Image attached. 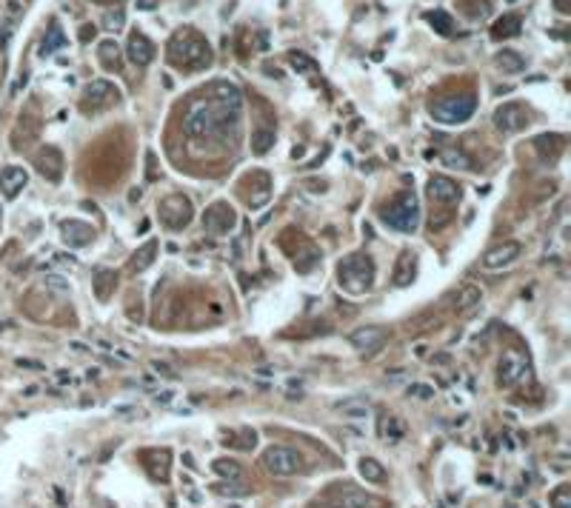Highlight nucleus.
I'll return each mask as SVG.
<instances>
[{
	"label": "nucleus",
	"instance_id": "nucleus-45",
	"mask_svg": "<svg viewBox=\"0 0 571 508\" xmlns=\"http://www.w3.org/2000/svg\"><path fill=\"white\" fill-rule=\"evenodd\" d=\"M409 394H414V397H420V400H429V397H434V388L420 383V385H411V388H409Z\"/></svg>",
	"mask_w": 571,
	"mask_h": 508
},
{
	"label": "nucleus",
	"instance_id": "nucleus-38",
	"mask_svg": "<svg viewBox=\"0 0 571 508\" xmlns=\"http://www.w3.org/2000/svg\"><path fill=\"white\" fill-rule=\"evenodd\" d=\"M426 20H429V23H432V26L437 29V35H443V38H448V35L455 32V29H452V26H455V20L448 17L446 12H440V9L429 12V15H426Z\"/></svg>",
	"mask_w": 571,
	"mask_h": 508
},
{
	"label": "nucleus",
	"instance_id": "nucleus-29",
	"mask_svg": "<svg viewBox=\"0 0 571 508\" xmlns=\"http://www.w3.org/2000/svg\"><path fill=\"white\" fill-rule=\"evenodd\" d=\"M317 263H320V252H317L312 243H303V249L294 252V268H297L300 275H309Z\"/></svg>",
	"mask_w": 571,
	"mask_h": 508
},
{
	"label": "nucleus",
	"instance_id": "nucleus-3",
	"mask_svg": "<svg viewBox=\"0 0 571 508\" xmlns=\"http://www.w3.org/2000/svg\"><path fill=\"white\" fill-rule=\"evenodd\" d=\"M337 280L349 294H363L374 283V260L369 254H349L337 265Z\"/></svg>",
	"mask_w": 571,
	"mask_h": 508
},
{
	"label": "nucleus",
	"instance_id": "nucleus-43",
	"mask_svg": "<svg viewBox=\"0 0 571 508\" xmlns=\"http://www.w3.org/2000/svg\"><path fill=\"white\" fill-rule=\"evenodd\" d=\"M43 286L46 288H54V291H69V283L60 277V275H49V277H43Z\"/></svg>",
	"mask_w": 571,
	"mask_h": 508
},
{
	"label": "nucleus",
	"instance_id": "nucleus-49",
	"mask_svg": "<svg viewBox=\"0 0 571 508\" xmlns=\"http://www.w3.org/2000/svg\"><path fill=\"white\" fill-rule=\"evenodd\" d=\"M92 38H95V26L89 23V26H83V29H80V40H83V43H89Z\"/></svg>",
	"mask_w": 571,
	"mask_h": 508
},
{
	"label": "nucleus",
	"instance_id": "nucleus-30",
	"mask_svg": "<svg viewBox=\"0 0 571 508\" xmlns=\"http://www.w3.org/2000/svg\"><path fill=\"white\" fill-rule=\"evenodd\" d=\"M337 411L346 417V420H366L369 417V411H372V406H369V400H360V397H351V400H343V403H337Z\"/></svg>",
	"mask_w": 571,
	"mask_h": 508
},
{
	"label": "nucleus",
	"instance_id": "nucleus-37",
	"mask_svg": "<svg viewBox=\"0 0 571 508\" xmlns=\"http://www.w3.org/2000/svg\"><path fill=\"white\" fill-rule=\"evenodd\" d=\"M212 468H215V474L223 477V480H240V477H243V468H240V463H237V460H229V457L215 460Z\"/></svg>",
	"mask_w": 571,
	"mask_h": 508
},
{
	"label": "nucleus",
	"instance_id": "nucleus-25",
	"mask_svg": "<svg viewBox=\"0 0 571 508\" xmlns=\"http://www.w3.org/2000/svg\"><path fill=\"white\" fill-rule=\"evenodd\" d=\"M520 15H503L494 26H492V38L494 40H505V38H517L520 35Z\"/></svg>",
	"mask_w": 571,
	"mask_h": 508
},
{
	"label": "nucleus",
	"instance_id": "nucleus-2",
	"mask_svg": "<svg viewBox=\"0 0 571 508\" xmlns=\"http://www.w3.org/2000/svg\"><path fill=\"white\" fill-rule=\"evenodd\" d=\"M169 63L177 69H203L212 63V49L195 29H180L169 40Z\"/></svg>",
	"mask_w": 571,
	"mask_h": 508
},
{
	"label": "nucleus",
	"instance_id": "nucleus-14",
	"mask_svg": "<svg viewBox=\"0 0 571 508\" xmlns=\"http://www.w3.org/2000/svg\"><path fill=\"white\" fill-rule=\"evenodd\" d=\"M520 254H523V246H520L517 240H503V243L492 246V249L483 254V265H486V268H505V265H512Z\"/></svg>",
	"mask_w": 571,
	"mask_h": 508
},
{
	"label": "nucleus",
	"instance_id": "nucleus-48",
	"mask_svg": "<svg viewBox=\"0 0 571 508\" xmlns=\"http://www.w3.org/2000/svg\"><path fill=\"white\" fill-rule=\"evenodd\" d=\"M152 369H155L158 374L169 377V380H174V377H177V371H172V366H169V363H152Z\"/></svg>",
	"mask_w": 571,
	"mask_h": 508
},
{
	"label": "nucleus",
	"instance_id": "nucleus-10",
	"mask_svg": "<svg viewBox=\"0 0 571 508\" xmlns=\"http://www.w3.org/2000/svg\"><path fill=\"white\" fill-rule=\"evenodd\" d=\"M528 371V357L517 348H508L503 354V360H500V371H497V383L503 388H512L523 380V374Z\"/></svg>",
	"mask_w": 571,
	"mask_h": 508
},
{
	"label": "nucleus",
	"instance_id": "nucleus-35",
	"mask_svg": "<svg viewBox=\"0 0 571 508\" xmlns=\"http://www.w3.org/2000/svg\"><path fill=\"white\" fill-rule=\"evenodd\" d=\"M117 286V275L112 272V268H100V272L95 275V294L98 300H109V294L114 291Z\"/></svg>",
	"mask_w": 571,
	"mask_h": 508
},
{
	"label": "nucleus",
	"instance_id": "nucleus-27",
	"mask_svg": "<svg viewBox=\"0 0 571 508\" xmlns=\"http://www.w3.org/2000/svg\"><path fill=\"white\" fill-rule=\"evenodd\" d=\"M340 505L343 508H377V500L360 488H340Z\"/></svg>",
	"mask_w": 571,
	"mask_h": 508
},
{
	"label": "nucleus",
	"instance_id": "nucleus-13",
	"mask_svg": "<svg viewBox=\"0 0 571 508\" xmlns=\"http://www.w3.org/2000/svg\"><path fill=\"white\" fill-rule=\"evenodd\" d=\"M494 126L503 132V134H515L526 126V109L520 103H503L497 111H494Z\"/></svg>",
	"mask_w": 571,
	"mask_h": 508
},
{
	"label": "nucleus",
	"instance_id": "nucleus-19",
	"mask_svg": "<svg viewBox=\"0 0 571 508\" xmlns=\"http://www.w3.org/2000/svg\"><path fill=\"white\" fill-rule=\"evenodd\" d=\"M208 98H215L218 103L234 109V111H243V95H240V88L229 80H218L212 83V88H208Z\"/></svg>",
	"mask_w": 571,
	"mask_h": 508
},
{
	"label": "nucleus",
	"instance_id": "nucleus-11",
	"mask_svg": "<svg viewBox=\"0 0 571 508\" xmlns=\"http://www.w3.org/2000/svg\"><path fill=\"white\" fill-rule=\"evenodd\" d=\"M388 340V328L386 325H360L349 334V343L360 351V354H374L383 343Z\"/></svg>",
	"mask_w": 571,
	"mask_h": 508
},
{
	"label": "nucleus",
	"instance_id": "nucleus-9",
	"mask_svg": "<svg viewBox=\"0 0 571 508\" xmlns=\"http://www.w3.org/2000/svg\"><path fill=\"white\" fill-rule=\"evenodd\" d=\"M237 226V212L229 206V203H215V206H208L206 208V215H203V229L208 234H215V237H223L229 231H234Z\"/></svg>",
	"mask_w": 571,
	"mask_h": 508
},
{
	"label": "nucleus",
	"instance_id": "nucleus-39",
	"mask_svg": "<svg viewBox=\"0 0 571 508\" xmlns=\"http://www.w3.org/2000/svg\"><path fill=\"white\" fill-rule=\"evenodd\" d=\"M289 63H291L297 72H303V75H314V72H317V63L312 61L309 54H303V52H291V54H289Z\"/></svg>",
	"mask_w": 571,
	"mask_h": 508
},
{
	"label": "nucleus",
	"instance_id": "nucleus-12",
	"mask_svg": "<svg viewBox=\"0 0 571 508\" xmlns=\"http://www.w3.org/2000/svg\"><path fill=\"white\" fill-rule=\"evenodd\" d=\"M35 169L49 183H57L60 177H63V155H60L54 146H46L35 155Z\"/></svg>",
	"mask_w": 571,
	"mask_h": 508
},
{
	"label": "nucleus",
	"instance_id": "nucleus-4",
	"mask_svg": "<svg viewBox=\"0 0 571 508\" xmlns=\"http://www.w3.org/2000/svg\"><path fill=\"white\" fill-rule=\"evenodd\" d=\"M380 220L388 229L411 234L417 229V223H420V206H417L414 192H400L397 197H392V203H386L380 208Z\"/></svg>",
	"mask_w": 571,
	"mask_h": 508
},
{
	"label": "nucleus",
	"instance_id": "nucleus-46",
	"mask_svg": "<svg viewBox=\"0 0 571 508\" xmlns=\"http://www.w3.org/2000/svg\"><path fill=\"white\" fill-rule=\"evenodd\" d=\"M146 163H149V166H146V177H149V180H158V157L149 152V155H146Z\"/></svg>",
	"mask_w": 571,
	"mask_h": 508
},
{
	"label": "nucleus",
	"instance_id": "nucleus-36",
	"mask_svg": "<svg viewBox=\"0 0 571 508\" xmlns=\"http://www.w3.org/2000/svg\"><path fill=\"white\" fill-rule=\"evenodd\" d=\"M272 146H275V129H257V132L252 134V155L263 157Z\"/></svg>",
	"mask_w": 571,
	"mask_h": 508
},
{
	"label": "nucleus",
	"instance_id": "nucleus-17",
	"mask_svg": "<svg viewBox=\"0 0 571 508\" xmlns=\"http://www.w3.org/2000/svg\"><path fill=\"white\" fill-rule=\"evenodd\" d=\"M429 197L434 203H455L460 200V186L446 174H434L429 180Z\"/></svg>",
	"mask_w": 571,
	"mask_h": 508
},
{
	"label": "nucleus",
	"instance_id": "nucleus-23",
	"mask_svg": "<svg viewBox=\"0 0 571 508\" xmlns=\"http://www.w3.org/2000/svg\"><path fill=\"white\" fill-rule=\"evenodd\" d=\"M494 66H497L503 75H520V72L526 69V61H523V54H517V52H512V49H503V52H497V57H494Z\"/></svg>",
	"mask_w": 571,
	"mask_h": 508
},
{
	"label": "nucleus",
	"instance_id": "nucleus-33",
	"mask_svg": "<svg viewBox=\"0 0 571 508\" xmlns=\"http://www.w3.org/2000/svg\"><path fill=\"white\" fill-rule=\"evenodd\" d=\"M380 437L386 442H400L406 437V426L397 420L395 414H383V420H380Z\"/></svg>",
	"mask_w": 571,
	"mask_h": 508
},
{
	"label": "nucleus",
	"instance_id": "nucleus-44",
	"mask_svg": "<svg viewBox=\"0 0 571 508\" xmlns=\"http://www.w3.org/2000/svg\"><path fill=\"white\" fill-rule=\"evenodd\" d=\"M215 491H218V494H223V497H226V494H229V497H240V494H246L249 488H246V486H240V488H237V486H226V483H218V486H215Z\"/></svg>",
	"mask_w": 571,
	"mask_h": 508
},
{
	"label": "nucleus",
	"instance_id": "nucleus-26",
	"mask_svg": "<svg viewBox=\"0 0 571 508\" xmlns=\"http://www.w3.org/2000/svg\"><path fill=\"white\" fill-rule=\"evenodd\" d=\"M357 471H360V477H363L366 483H374V486H383L386 483V468L380 465V460H374V457H363L357 463Z\"/></svg>",
	"mask_w": 571,
	"mask_h": 508
},
{
	"label": "nucleus",
	"instance_id": "nucleus-20",
	"mask_svg": "<svg viewBox=\"0 0 571 508\" xmlns=\"http://www.w3.org/2000/svg\"><path fill=\"white\" fill-rule=\"evenodd\" d=\"M414 275H417V254L414 252H400L397 254V263H395V272H392V277H395V286H411V280H414Z\"/></svg>",
	"mask_w": 571,
	"mask_h": 508
},
{
	"label": "nucleus",
	"instance_id": "nucleus-52",
	"mask_svg": "<svg viewBox=\"0 0 571 508\" xmlns=\"http://www.w3.org/2000/svg\"><path fill=\"white\" fill-rule=\"evenodd\" d=\"M312 508H343L340 502H317V505H312Z\"/></svg>",
	"mask_w": 571,
	"mask_h": 508
},
{
	"label": "nucleus",
	"instance_id": "nucleus-40",
	"mask_svg": "<svg viewBox=\"0 0 571 508\" xmlns=\"http://www.w3.org/2000/svg\"><path fill=\"white\" fill-rule=\"evenodd\" d=\"M123 23H126V12L123 9H109L103 15V29H109V32H120Z\"/></svg>",
	"mask_w": 571,
	"mask_h": 508
},
{
	"label": "nucleus",
	"instance_id": "nucleus-28",
	"mask_svg": "<svg viewBox=\"0 0 571 508\" xmlns=\"http://www.w3.org/2000/svg\"><path fill=\"white\" fill-rule=\"evenodd\" d=\"M480 300H483V291H480V286H474V283L463 286L460 294H457V314L474 311V309L480 306Z\"/></svg>",
	"mask_w": 571,
	"mask_h": 508
},
{
	"label": "nucleus",
	"instance_id": "nucleus-53",
	"mask_svg": "<svg viewBox=\"0 0 571 508\" xmlns=\"http://www.w3.org/2000/svg\"><path fill=\"white\" fill-rule=\"evenodd\" d=\"M140 194H143L140 189H132V192H129V200H132V203H137V200H140Z\"/></svg>",
	"mask_w": 571,
	"mask_h": 508
},
{
	"label": "nucleus",
	"instance_id": "nucleus-31",
	"mask_svg": "<svg viewBox=\"0 0 571 508\" xmlns=\"http://www.w3.org/2000/svg\"><path fill=\"white\" fill-rule=\"evenodd\" d=\"M158 240H149L143 249H137V254L132 257V263H129V268H132V272L135 275H140V272H146V268L149 265H152L155 263V257H158Z\"/></svg>",
	"mask_w": 571,
	"mask_h": 508
},
{
	"label": "nucleus",
	"instance_id": "nucleus-5",
	"mask_svg": "<svg viewBox=\"0 0 571 508\" xmlns=\"http://www.w3.org/2000/svg\"><path fill=\"white\" fill-rule=\"evenodd\" d=\"M474 109H477V98H474L471 92H463V95H446V98H440V100H434V103L429 106L432 117H434L437 123H443V126L466 123L469 117L474 114Z\"/></svg>",
	"mask_w": 571,
	"mask_h": 508
},
{
	"label": "nucleus",
	"instance_id": "nucleus-50",
	"mask_svg": "<svg viewBox=\"0 0 571 508\" xmlns=\"http://www.w3.org/2000/svg\"><path fill=\"white\" fill-rule=\"evenodd\" d=\"M17 366H20V369H32V371H40V369H46L43 363H35V360H17Z\"/></svg>",
	"mask_w": 571,
	"mask_h": 508
},
{
	"label": "nucleus",
	"instance_id": "nucleus-8",
	"mask_svg": "<svg viewBox=\"0 0 571 508\" xmlns=\"http://www.w3.org/2000/svg\"><path fill=\"white\" fill-rule=\"evenodd\" d=\"M117 88L109 83V80H92L86 86L83 92V100H80V111L83 114H98L103 109H109L114 100H117Z\"/></svg>",
	"mask_w": 571,
	"mask_h": 508
},
{
	"label": "nucleus",
	"instance_id": "nucleus-7",
	"mask_svg": "<svg viewBox=\"0 0 571 508\" xmlns=\"http://www.w3.org/2000/svg\"><path fill=\"white\" fill-rule=\"evenodd\" d=\"M195 217V208H192V200L186 194H169L160 200V220L163 226L169 229H186Z\"/></svg>",
	"mask_w": 571,
	"mask_h": 508
},
{
	"label": "nucleus",
	"instance_id": "nucleus-6",
	"mask_svg": "<svg viewBox=\"0 0 571 508\" xmlns=\"http://www.w3.org/2000/svg\"><path fill=\"white\" fill-rule=\"evenodd\" d=\"M263 465L275 477H291L303 468V457H300V452L291 445H272V448H266Z\"/></svg>",
	"mask_w": 571,
	"mask_h": 508
},
{
	"label": "nucleus",
	"instance_id": "nucleus-21",
	"mask_svg": "<svg viewBox=\"0 0 571 508\" xmlns=\"http://www.w3.org/2000/svg\"><path fill=\"white\" fill-rule=\"evenodd\" d=\"M534 148H537L540 160L554 163V160L563 155V148H565V137H563V134H540V137L534 140Z\"/></svg>",
	"mask_w": 571,
	"mask_h": 508
},
{
	"label": "nucleus",
	"instance_id": "nucleus-34",
	"mask_svg": "<svg viewBox=\"0 0 571 508\" xmlns=\"http://www.w3.org/2000/svg\"><path fill=\"white\" fill-rule=\"evenodd\" d=\"M440 163L448 166V169H460V171H469V169H471V157L463 152V148H443V152H440Z\"/></svg>",
	"mask_w": 571,
	"mask_h": 508
},
{
	"label": "nucleus",
	"instance_id": "nucleus-54",
	"mask_svg": "<svg viewBox=\"0 0 571 508\" xmlns=\"http://www.w3.org/2000/svg\"><path fill=\"white\" fill-rule=\"evenodd\" d=\"M106 3H117V0H106Z\"/></svg>",
	"mask_w": 571,
	"mask_h": 508
},
{
	"label": "nucleus",
	"instance_id": "nucleus-1",
	"mask_svg": "<svg viewBox=\"0 0 571 508\" xmlns=\"http://www.w3.org/2000/svg\"><path fill=\"white\" fill-rule=\"evenodd\" d=\"M240 114L223 103H218L215 98H197L186 106L183 111V132L192 140H215L220 134H226V129H237L240 126Z\"/></svg>",
	"mask_w": 571,
	"mask_h": 508
},
{
	"label": "nucleus",
	"instance_id": "nucleus-18",
	"mask_svg": "<svg viewBox=\"0 0 571 508\" xmlns=\"http://www.w3.org/2000/svg\"><path fill=\"white\" fill-rule=\"evenodd\" d=\"M26 183H29V174L20 166H6L3 171H0V192H3V197H9V200H15L23 192Z\"/></svg>",
	"mask_w": 571,
	"mask_h": 508
},
{
	"label": "nucleus",
	"instance_id": "nucleus-51",
	"mask_svg": "<svg viewBox=\"0 0 571 508\" xmlns=\"http://www.w3.org/2000/svg\"><path fill=\"white\" fill-rule=\"evenodd\" d=\"M554 9H557L560 15H568V12H571V6H568V0H554Z\"/></svg>",
	"mask_w": 571,
	"mask_h": 508
},
{
	"label": "nucleus",
	"instance_id": "nucleus-42",
	"mask_svg": "<svg viewBox=\"0 0 571 508\" xmlns=\"http://www.w3.org/2000/svg\"><path fill=\"white\" fill-rule=\"evenodd\" d=\"M452 217H455V212H452V208H443V212L432 215V220H429V229H432V231H440L443 226H448V223H452Z\"/></svg>",
	"mask_w": 571,
	"mask_h": 508
},
{
	"label": "nucleus",
	"instance_id": "nucleus-47",
	"mask_svg": "<svg viewBox=\"0 0 571 508\" xmlns=\"http://www.w3.org/2000/svg\"><path fill=\"white\" fill-rule=\"evenodd\" d=\"M12 32H15V26H12V20H6V23H3V29H0V52H3V49L9 46Z\"/></svg>",
	"mask_w": 571,
	"mask_h": 508
},
{
	"label": "nucleus",
	"instance_id": "nucleus-16",
	"mask_svg": "<svg viewBox=\"0 0 571 508\" xmlns=\"http://www.w3.org/2000/svg\"><path fill=\"white\" fill-rule=\"evenodd\" d=\"M60 234H63V243L69 249H83L92 243V237H95V229L83 223V220H66L63 226H60Z\"/></svg>",
	"mask_w": 571,
	"mask_h": 508
},
{
	"label": "nucleus",
	"instance_id": "nucleus-22",
	"mask_svg": "<svg viewBox=\"0 0 571 508\" xmlns=\"http://www.w3.org/2000/svg\"><path fill=\"white\" fill-rule=\"evenodd\" d=\"M98 57H100V63H103L109 72H120V69H123V52H120V46H117L114 40H100Z\"/></svg>",
	"mask_w": 571,
	"mask_h": 508
},
{
	"label": "nucleus",
	"instance_id": "nucleus-41",
	"mask_svg": "<svg viewBox=\"0 0 571 508\" xmlns=\"http://www.w3.org/2000/svg\"><path fill=\"white\" fill-rule=\"evenodd\" d=\"M549 500H551V508H571V486L568 483L557 486Z\"/></svg>",
	"mask_w": 571,
	"mask_h": 508
},
{
	"label": "nucleus",
	"instance_id": "nucleus-32",
	"mask_svg": "<svg viewBox=\"0 0 571 508\" xmlns=\"http://www.w3.org/2000/svg\"><path fill=\"white\" fill-rule=\"evenodd\" d=\"M146 468L152 474V480H166L169 477V452H149L146 454Z\"/></svg>",
	"mask_w": 571,
	"mask_h": 508
},
{
	"label": "nucleus",
	"instance_id": "nucleus-15",
	"mask_svg": "<svg viewBox=\"0 0 571 508\" xmlns=\"http://www.w3.org/2000/svg\"><path fill=\"white\" fill-rule=\"evenodd\" d=\"M126 57L135 63V66H149L155 61V46H152V40H149L146 35H140V32H132L129 35V43H126Z\"/></svg>",
	"mask_w": 571,
	"mask_h": 508
},
{
	"label": "nucleus",
	"instance_id": "nucleus-24",
	"mask_svg": "<svg viewBox=\"0 0 571 508\" xmlns=\"http://www.w3.org/2000/svg\"><path fill=\"white\" fill-rule=\"evenodd\" d=\"M57 49H66V35H63V26H60L57 20H52L49 29H46V35H43V43H40V54L46 57V54H52Z\"/></svg>",
	"mask_w": 571,
	"mask_h": 508
}]
</instances>
